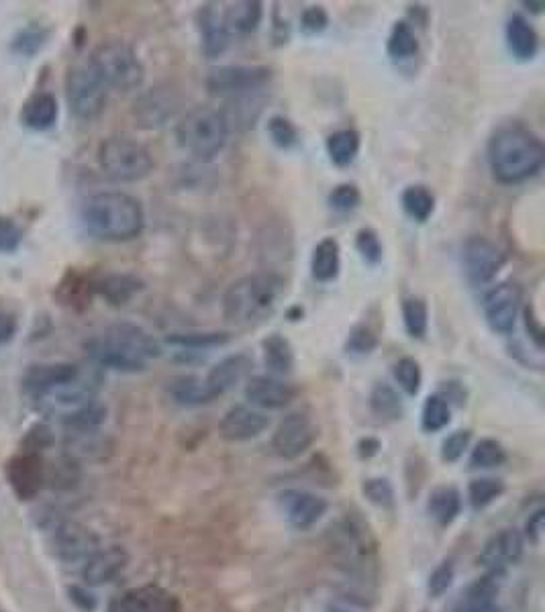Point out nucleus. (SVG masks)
Listing matches in <instances>:
<instances>
[{
	"label": "nucleus",
	"instance_id": "nucleus-37",
	"mask_svg": "<svg viewBox=\"0 0 545 612\" xmlns=\"http://www.w3.org/2000/svg\"><path fill=\"white\" fill-rule=\"evenodd\" d=\"M370 408L380 421H388V423L401 421L405 415V404H403L401 394L386 382H378L372 388Z\"/></svg>",
	"mask_w": 545,
	"mask_h": 612
},
{
	"label": "nucleus",
	"instance_id": "nucleus-4",
	"mask_svg": "<svg viewBox=\"0 0 545 612\" xmlns=\"http://www.w3.org/2000/svg\"><path fill=\"white\" fill-rule=\"evenodd\" d=\"M284 288L286 280L278 272L260 270L241 276L223 294L221 306L225 321L239 327L262 323L274 313Z\"/></svg>",
	"mask_w": 545,
	"mask_h": 612
},
{
	"label": "nucleus",
	"instance_id": "nucleus-44",
	"mask_svg": "<svg viewBox=\"0 0 545 612\" xmlns=\"http://www.w3.org/2000/svg\"><path fill=\"white\" fill-rule=\"evenodd\" d=\"M403 323L413 339H423L429 329V306L421 296H407L403 300Z\"/></svg>",
	"mask_w": 545,
	"mask_h": 612
},
{
	"label": "nucleus",
	"instance_id": "nucleus-53",
	"mask_svg": "<svg viewBox=\"0 0 545 612\" xmlns=\"http://www.w3.org/2000/svg\"><path fill=\"white\" fill-rule=\"evenodd\" d=\"M362 492L372 504H376L380 508H392L394 506V490H392V486L386 478L366 480L364 486H362Z\"/></svg>",
	"mask_w": 545,
	"mask_h": 612
},
{
	"label": "nucleus",
	"instance_id": "nucleus-27",
	"mask_svg": "<svg viewBox=\"0 0 545 612\" xmlns=\"http://www.w3.org/2000/svg\"><path fill=\"white\" fill-rule=\"evenodd\" d=\"M60 117V105L58 98L54 92L49 90H37L33 92L23 105L21 111V123L29 129V131H49Z\"/></svg>",
	"mask_w": 545,
	"mask_h": 612
},
{
	"label": "nucleus",
	"instance_id": "nucleus-20",
	"mask_svg": "<svg viewBox=\"0 0 545 612\" xmlns=\"http://www.w3.org/2000/svg\"><path fill=\"white\" fill-rule=\"evenodd\" d=\"M245 398L258 411H282L294 398L296 388L282 378L274 376H254L247 378Z\"/></svg>",
	"mask_w": 545,
	"mask_h": 612
},
{
	"label": "nucleus",
	"instance_id": "nucleus-49",
	"mask_svg": "<svg viewBox=\"0 0 545 612\" xmlns=\"http://www.w3.org/2000/svg\"><path fill=\"white\" fill-rule=\"evenodd\" d=\"M503 492H505V484L497 478H476L468 486V498H470V504L476 510L488 506L490 502L497 500Z\"/></svg>",
	"mask_w": 545,
	"mask_h": 612
},
{
	"label": "nucleus",
	"instance_id": "nucleus-11",
	"mask_svg": "<svg viewBox=\"0 0 545 612\" xmlns=\"http://www.w3.org/2000/svg\"><path fill=\"white\" fill-rule=\"evenodd\" d=\"M507 262L505 251L488 237L474 235L462 245V270L472 286H484L497 278Z\"/></svg>",
	"mask_w": 545,
	"mask_h": 612
},
{
	"label": "nucleus",
	"instance_id": "nucleus-1",
	"mask_svg": "<svg viewBox=\"0 0 545 612\" xmlns=\"http://www.w3.org/2000/svg\"><path fill=\"white\" fill-rule=\"evenodd\" d=\"M90 360L105 370L121 374L145 372L162 355V343L137 323L119 321L86 343Z\"/></svg>",
	"mask_w": 545,
	"mask_h": 612
},
{
	"label": "nucleus",
	"instance_id": "nucleus-56",
	"mask_svg": "<svg viewBox=\"0 0 545 612\" xmlns=\"http://www.w3.org/2000/svg\"><path fill=\"white\" fill-rule=\"evenodd\" d=\"M454 576H456V570H454L452 561H443V564L439 568H435L433 574L429 576V582H427L429 594L433 598H439L441 594L448 592L454 584Z\"/></svg>",
	"mask_w": 545,
	"mask_h": 612
},
{
	"label": "nucleus",
	"instance_id": "nucleus-32",
	"mask_svg": "<svg viewBox=\"0 0 545 612\" xmlns=\"http://www.w3.org/2000/svg\"><path fill=\"white\" fill-rule=\"evenodd\" d=\"M264 19V5L258 0H241L223 9V21L229 35H250L258 31Z\"/></svg>",
	"mask_w": 545,
	"mask_h": 612
},
{
	"label": "nucleus",
	"instance_id": "nucleus-34",
	"mask_svg": "<svg viewBox=\"0 0 545 612\" xmlns=\"http://www.w3.org/2000/svg\"><path fill=\"white\" fill-rule=\"evenodd\" d=\"M503 572H488L470 590L466 600L456 608V612H503L494 600L499 592V578Z\"/></svg>",
	"mask_w": 545,
	"mask_h": 612
},
{
	"label": "nucleus",
	"instance_id": "nucleus-31",
	"mask_svg": "<svg viewBox=\"0 0 545 612\" xmlns=\"http://www.w3.org/2000/svg\"><path fill=\"white\" fill-rule=\"evenodd\" d=\"M168 394L180 406H205L217 400V394L209 388L207 380L194 374L178 376L168 382Z\"/></svg>",
	"mask_w": 545,
	"mask_h": 612
},
{
	"label": "nucleus",
	"instance_id": "nucleus-17",
	"mask_svg": "<svg viewBox=\"0 0 545 612\" xmlns=\"http://www.w3.org/2000/svg\"><path fill=\"white\" fill-rule=\"evenodd\" d=\"M270 427V417L254 406L235 404L223 415L219 433L225 441L243 443L260 437Z\"/></svg>",
	"mask_w": 545,
	"mask_h": 612
},
{
	"label": "nucleus",
	"instance_id": "nucleus-50",
	"mask_svg": "<svg viewBox=\"0 0 545 612\" xmlns=\"http://www.w3.org/2000/svg\"><path fill=\"white\" fill-rule=\"evenodd\" d=\"M356 249L360 253V258L370 266L380 264L384 258V247H382L380 235L370 227H364L356 233Z\"/></svg>",
	"mask_w": 545,
	"mask_h": 612
},
{
	"label": "nucleus",
	"instance_id": "nucleus-64",
	"mask_svg": "<svg viewBox=\"0 0 545 612\" xmlns=\"http://www.w3.org/2000/svg\"><path fill=\"white\" fill-rule=\"evenodd\" d=\"M329 612H350V610H345V608H339V606H333Z\"/></svg>",
	"mask_w": 545,
	"mask_h": 612
},
{
	"label": "nucleus",
	"instance_id": "nucleus-2",
	"mask_svg": "<svg viewBox=\"0 0 545 612\" xmlns=\"http://www.w3.org/2000/svg\"><path fill=\"white\" fill-rule=\"evenodd\" d=\"M486 153L492 178L505 186L527 182L545 160L543 141L523 123H507L494 131Z\"/></svg>",
	"mask_w": 545,
	"mask_h": 612
},
{
	"label": "nucleus",
	"instance_id": "nucleus-60",
	"mask_svg": "<svg viewBox=\"0 0 545 612\" xmlns=\"http://www.w3.org/2000/svg\"><path fill=\"white\" fill-rule=\"evenodd\" d=\"M543 525H545V513L539 508L535 510V513L527 519L525 523V537L533 543V545H539L541 541V535H543Z\"/></svg>",
	"mask_w": 545,
	"mask_h": 612
},
{
	"label": "nucleus",
	"instance_id": "nucleus-51",
	"mask_svg": "<svg viewBox=\"0 0 545 612\" xmlns=\"http://www.w3.org/2000/svg\"><path fill=\"white\" fill-rule=\"evenodd\" d=\"M362 192L356 184H339L329 192V207L337 213H352L360 207Z\"/></svg>",
	"mask_w": 545,
	"mask_h": 612
},
{
	"label": "nucleus",
	"instance_id": "nucleus-45",
	"mask_svg": "<svg viewBox=\"0 0 545 612\" xmlns=\"http://www.w3.org/2000/svg\"><path fill=\"white\" fill-rule=\"evenodd\" d=\"M505 462H507V451L494 439H480L470 453V468L474 470L501 468Z\"/></svg>",
	"mask_w": 545,
	"mask_h": 612
},
{
	"label": "nucleus",
	"instance_id": "nucleus-28",
	"mask_svg": "<svg viewBox=\"0 0 545 612\" xmlns=\"http://www.w3.org/2000/svg\"><path fill=\"white\" fill-rule=\"evenodd\" d=\"M56 300L60 306H66L70 311L82 313L86 311L92 298H94V290H92V276L82 274L78 270H68L64 274V278L60 280V284L56 286L54 292Z\"/></svg>",
	"mask_w": 545,
	"mask_h": 612
},
{
	"label": "nucleus",
	"instance_id": "nucleus-12",
	"mask_svg": "<svg viewBox=\"0 0 545 612\" xmlns=\"http://www.w3.org/2000/svg\"><path fill=\"white\" fill-rule=\"evenodd\" d=\"M482 309L488 327L497 335H511L523 311V292L515 282H503L486 292Z\"/></svg>",
	"mask_w": 545,
	"mask_h": 612
},
{
	"label": "nucleus",
	"instance_id": "nucleus-58",
	"mask_svg": "<svg viewBox=\"0 0 545 612\" xmlns=\"http://www.w3.org/2000/svg\"><path fill=\"white\" fill-rule=\"evenodd\" d=\"M523 319H525V329H527L533 345L541 351L543 349V327H541V321L537 319L535 309L531 304L523 309Z\"/></svg>",
	"mask_w": 545,
	"mask_h": 612
},
{
	"label": "nucleus",
	"instance_id": "nucleus-39",
	"mask_svg": "<svg viewBox=\"0 0 545 612\" xmlns=\"http://www.w3.org/2000/svg\"><path fill=\"white\" fill-rule=\"evenodd\" d=\"M401 204L409 219H413L415 223H425L435 211V196L427 186L413 184L403 190Z\"/></svg>",
	"mask_w": 545,
	"mask_h": 612
},
{
	"label": "nucleus",
	"instance_id": "nucleus-41",
	"mask_svg": "<svg viewBox=\"0 0 545 612\" xmlns=\"http://www.w3.org/2000/svg\"><path fill=\"white\" fill-rule=\"evenodd\" d=\"M231 341L229 333H219V331H211V333H172L166 337V343L186 349L188 353H198V351H207V349H215V347H223Z\"/></svg>",
	"mask_w": 545,
	"mask_h": 612
},
{
	"label": "nucleus",
	"instance_id": "nucleus-23",
	"mask_svg": "<svg viewBox=\"0 0 545 612\" xmlns=\"http://www.w3.org/2000/svg\"><path fill=\"white\" fill-rule=\"evenodd\" d=\"M92 290L111 306H125L145 290V282L127 272H105L92 276Z\"/></svg>",
	"mask_w": 545,
	"mask_h": 612
},
{
	"label": "nucleus",
	"instance_id": "nucleus-36",
	"mask_svg": "<svg viewBox=\"0 0 545 612\" xmlns=\"http://www.w3.org/2000/svg\"><path fill=\"white\" fill-rule=\"evenodd\" d=\"M327 156L337 168H348L360 153V133L356 129H339L325 141Z\"/></svg>",
	"mask_w": 545,
	"mask_h": 612
},
{
	"label": "nucleus",
	"instance_id": "nucleus-30",
	"mask_svg": "<svg viewBox=\"0 0 545 612\" xmlns=\"http://www.w3.org/2000/svg\"><path fill=\"white\" fill-rule=\"evenodd\" d=\"M262 355L266 370L274 378L290 376L296 368V355L292 343L280 333H272L262 341Z\"/></svg>",
	"mask_w": 545,
	"mask_h": 612
},
{
	"label": "nucleus",
	"instance_id": "nucleus-5",
	"mask_svg": "<svg viewBox=\"0 0 545 612\" xmlns=\"http://www.w3.org/2000/svg\"><path fill=\"white\" fill-rule=\"evenodd\" d=\"M227 137L229 129L221 111L209 105L190 109L176 125L178 145L201 164H209L219 156Z\"/></svg>",
	"mask_w": 545,
	"mask_h": 612
},
{
	"label": "nucleus",
	"instance_id": "nucleus-59",
	"mask_svg": "<svg viewBox=\"0 0 545 612\" xmlns=\"http://www.w3.org/2000/svg\"><path fill=\"white\" fill-rule=\"evenodd\" d=\"M19 331V321L13 313L0 309V345H7L15 339Z\"/></svg>",
	"mask_w": 545,
	"mask_h": 612
},
{
	"label": "nucleus",
	"instance_id": "nucleus-22",
	"mask_svg": "<svg viewBox=\"0 0 545 612\" xmlns=\"http://www.w3.org/2000/svg\"><path fill=\"white\" fill-rule=\"evenodd\" d=\"M196 23H198V33H201V49L205 58L215 60L223 56L231 43V35L223 21V9L215 3L203 5L198 9Z\"/></svg>",
	"mask_w": 545,
	"mask_h": 612
},
{
	"label": "nucleus",
	"instance_id": "nucleus-25",
	"mask_svg": "<svg viewBox=\"0 0 545 612\" xmlns=\"http://www.w3.org/2000/svg\"><path fill=\"white\" fill-rule=\"evenodd\" d=\"M252 370H254V360L250 355L233 353V355L223 357L219 364H215L205 376V380L219 398L225 392L233 390L237 384L245 382L247 378H252Z\"/></svg>",
	"mask_w": 545,
	"mask_h": 612
},
{
	"label": "nucleus",
	"instance_id": "nucleus-15",
	"mask_svg": "<svg viewBox=\"0 0 545 612\" xmlns=\"http://www.w3.org/2000/svg\"><path fill=\"white\" fill-rule=\"evenodd\" d=\"M5 474H7V480L13 492L21 500L35 498L47 480V468H45L43 457L35 453H23V451L9 459Z\"/></svg>",
	"mask_w": 545,
	"mask_h": 612
},
{
	"label": "nucleus",
	"instance_id": "nucleus-55",
	"mask_svg": "<svg viewBox=\"0 0 545 612\" xmlns=\"http://www.w3.org/2000/svg\"><path fill=\"white\" fill-rule=\"evenodd\" d=\"M23 229L17 225L15 219L0 215V253H15L21 247Z\"/></svg>",
	"mask_w": 545,
	"mask_h": 612
},
{
	"label": "nucleus",
	"instance_id": "nucleus-52",
	"mask_svg": "<svg viewBox=\"0 0 545 612\" xmlns=\"http://www.w3.org/2000/svg\"><path fill=\"white\" fill-rule=\"evenodd\" d=\"M56 441V435L52 431V427H47L45 423H37L33 425L27 435L23 437L21 441V449L23 453H35V455H41V451L49 449L54 445Z\"/></svg>",
	"mask_w": 545,
	"mask_h": 612
},
{
	"label": "nucleus",
	"instance_id": "nucleus-61",
	"mask_svg": "<svg viewBox=\"0 0 545 612\" xmlns=\"http://www.w3.org/2000/svg\"><path fill=\"white\" fill-rule=\"evenodd\" d=\"M68 594H70V600L82 610V612H94L96 608V598L82 586H70L68 588Z\"/></svg>",
	"mask_w": 545,
	"mask_h": 612
},
{
	"label": "nucleus",
	"instance_id": "nucleus-57",
	"mask_svg": "<svg viewBox=\"0 0 545 612\" xmlns=\"http://www.w3.org/2000/svg\"><path fill=\"white\" fill-rule=\"evenodd\" d=\"M329 27V15L323 7H309L301 15V29L307 35L323 33Z\"/></svg>",
	"mask_w": 545,
	"mask_h": 612
},
{
	"label": "nucleus",
	"instance_id": "nucleus-29",
	"mask_svg": "<svg viewBox=\"0 0 545 612\" xmlns=\"http://www.w3.org/2000/svg\"><path fill=\"white\" fill-rule=\"evenodd\" d=\"M507 47L511 56L519 62H529L537 56L539 35L523 15H513L507 23Z\"/></svg>",
	"mask_w": 545,
	"mask_h": 612
},
{
	"label": "nucleus",
	"instance_id": "nucleus-47",
	"mask_svg": "<svg viewBox=\"0 0 545 612\" xmlns=\"http://www.w3.org/2000/svg\"><path fill=\"white\" fill-rule=\"evenodd\" d=\"M394 380L403 388L405 394L409 396H417L423 384V372L419 362L415 357H401L399 362L394 364Z\"/></svg>",
	"mask_w": 545,
	"mask_h": 612
},
{
	"label": "nucleus",
	"instance_id": "nucleus-7",
	"mask_svg": "<svg viewBox=\"0 0 545 612\" xmlns=\"http://www.w3.org/2000/svg\"><path fill=\"white\" fill-rule=\"evenodd\" d=\"M88 64L109 90L131 92L137 90L145 80V68L137 51L121 39H107L98 43L92 49Z\"/></svg>",
	"mask_w": 545,
	"mask_h": 612
},
{
	"label": "nucleus",
	"instance_id": "nucleus-38",
	"mask_svg": "<svg viewBox=\"0 0 545 612\" xmlns=\"http://www.w3.org/2000/svg\"><path fill=\"white\" fill-rule=\"evenodd\" d=\"M105 421H107V406L101 404L98 400H92V402L76 408L74 413L62 417L64 427H68L76 435L96 433Z\"/></svg>",
	"mask_w": 545,
	"mask_h": 612
},
{
	"label": "nucleus",
	"instance_id": "nucleus-13",
	"mask_svg": "<svg viewBox=\"0 0 545 612\" xmlns=\"http://www.w3.org/2000/svg\"><path fill=\"white\" fill-rule=\"evenodd\" d=\"M317 437L319 429L309 415L290 413L278 423L272 435V449L282 459H299L313 447Z\"/></svg>",
	"mask_w": 545,
	"mask_h": 612
},
{
	"label": "nucleus",
	"instance_id": "nucleus-18",
	"mask_svg": "<svg viewBox=\"0 0 545 612\" xmlns=\"http://www.w3.org/2000/svg\"><path fill=\"white\" fill-rule=\"evenodd\" d=\"M280 504L286 515V521L294 529H311L315 527L327 513V500L319 494L307 490H284L280 494Z\"/></svg>",
	"mask_w": 545,
	"mask_h": 612
},
{
	"label": "nucleus",
	"instance_id": "nucleus-6",
	"mask_svg": "<svg viewBox=\"0 0 545 612\" xmlns=\"http://www.w3.org/2000/svg\"><path fill=\"white\" fill-rule=\"evenodd\" d=\"M96 162L103 174L119 184L141 182L156 168L152 151L129 135H111L101 141Z\"/></svg>",
	"mask_w": 545,
	"mask_h": 612
},
{
	"label": "nucleus",
	"instance_id": "nucleus-48",
	"mask_svg": "<svg viewBox=\"0 0 545 612\" xmlns=\"http://www.w3.org/2000/svg\"><path fill=\"white\" fill-rule=\"evenodd\" d=\"M266 131H268V137L270 141L278 147V149H294L296 145L301 143V135H299V129L294 127V123L282 115H274L268 119V125H266Z\"/></svg>",
	"mask_w": 545,
	"mask_h": 612
},
{
	"label": "nucleus",
	"instance_id": "nucleus-43",
	"mask_svg": "<svg viewBox=\"0 0 545 612\" xmlns=\"http://www.w3.org/2000/svg\"><path fill=\"white\" fill-rule=\"evenodd\" d=\"M452 421V408L450 402L445 400L441 394L427 396L423 411H421V427L427 433H439Z\"/></svg>",
	"mask_w": 545,
	"mask_h": 612
},
{
	"label": "nucleus",
	"instance_id": "nucleus-46",
	"mask_svg": "<svg viewBox=\"0 0 545 612\" xmlns=\"http://www.w3.org/2000/svg\"><path fill=\"white\" fill-rule=\"evenodd\" d=\"M380 345L378 329L370 323H358L352 327L345 339V353L350 355H370Z\"/></svg>",
	"mask_w": 545,
	"mask_h": 612
},
{
	"label": "nucleus",
	"instance_id": "nucleus-40",
	"mask_svg": "<svg viewBox=\"0 0 545 612\" xmlns=\"http://www.w3.org/2000/svg\"><path fill=\"white\" fill-rule=\"evenodd\" d=\"M386 51H388V56L392 60H411V58L417 56L419 39H417L411 23H407V21L394 23V27L388 35Z\"/></svg>",
	"mask_w": 545,
	"mask_h": 612
},
{
	"label": "nucleus",
	"instance_id": "nucleus-63",
	"mask_svg": "<svg viewBox=\"0 0 545 612\" xmlns=\"http://www.w3.org/2000/svg\"><path fill=\"white\" fill-rule=\"evenodd\" d=\"M523 7H527V11H531V13H541L543 9H545V5L543 3H523Z\"/></svg>",
	"mask_w": 545,
	"mask_h": 612
},
{
	"label": "nucleus",
	"instance_id": "nucleus-21",
	"mask_svg": "<svg viewBox=\"0 0 545 612\" xmlns=\"http://www.w3.org/2000/svg\"><path fill=\"white\" fill-rule=\"evenodd\" d=\"M54 551L62 561L76 564V561H86L98 551V539L80 523L66 521L54 533Z\"/></svg>",
	"mask_w": 545,
	"mask_h": 612
},
{
	"label": "nucleus",
	"instance_id": "nucleus-35",
	"mask_svg": "<svg viewBox=\"0 0 545 612\" xmlns=\"http://www.w3.org/2000/svg\"><path fill=\"white\" fill-rule=\"evenodd\" d=\"M460 510H462V496L454 486H441L431 492L427 502V513L437 525L441 527L452 525L458 519Z\"/></svg>",
	"mask_w": 545,
	"mask_h": 612
},
{
	"label": "nucleus",
	"instance_id": "nucleus-8",
	"mask_svg": "<svg viewBox=\"0 0 545 612\" xmlns=\"http://www.w3.org/2000/svg\"><path fill=\"white\" fill-rule=\"evenodd\" d=\"M64 86L70 113L78 121H96L105 113L109 88L98 78V74L88 62H78L70 66Z\"/></svg>",
	"mask_w": 545,
	"mask_h": 612
},
{
	"label": "nucleus",
	"instance_id": "nucleus-3",
	"mask_svg": "<svg viewBox=\"0 0 545 612\" xmlns=\"http://www.w3.org/2000/svg\"><path fill=\"white\" fill-rule=\"evenodd\" d=\"M80 219L90 237L107 243L133 241L145 229L143 204L119 190L88 196L82 204Z\"/></svg>",
	"mask_w": 545,
	"mask_h": 612
},
{
	"label": "nucleus",
	"instance_id": "nucleus-10",
	"mask_svg": "<svg viewBox=\"0 0 545 612\" xmlns=\"http://www.w3.org/2000/svg\"><path fill=\"white\" fill-rule=\"evenodd\" d=\"M270 80L272 68L268 66H217L209 70L205 86L211 96L233 98L264 90Z\"/></svg>",
	"mask_w": 545,
	"mask_h": 612
},
{
	"label": "nucleus",
	"instance_id": "nucleus-26",
	"mask_svg": "<svg viewBox=\"0 0 545 612\" xmlns=\"http://www.w3.org/2000/svg\"><path fill=\"white\" fill-rule=\"evenodd\" d=\"M266 105V92L264 90H256V92H247L241 96H233L227 98L225 107L219 109L229 133L231 131H247L256 127V121L260 119L262 111Z\"/></svg>",
	"mask_w": 545,
	"mask_h": 612
},
{
	"label": "nucleus",
	"instance_id": "nucleus-54",
	"mask_svg": "<svg viewBox=\"0 0 545 612\" xmlns=\"http://www.w3.org/2000/svg\"><path fill=\"white\" fill-rule=\"evenodd\" d=\"M470 439H472V433L468 429L456 431V433L445 437L443 443H441V459H443V462H448V464L458 462V459L464 455V451L468 449Z\"/></svg>",
	"mask_w": 545,
	"mask_h": 612
},
{
	"label": "nucleus",
	"instance_id": "nucleus-9",
	"mask_svg": "<svg viewBox=\"0 0 545 612\" xmlns=\"http://www.w3.org/2000/svg\"><path fill=\"white\" fill-rule=\"evenodd\" d=\"M182 105H184V96L180 88L166 82L141 92L133 102L131 115L137 127L145 131H154L170 123L180 113Z\"/></svg>",
	"mask_w": 545,
	"mask_h": 612
},
{
	"label": "nucleus",
	"instance_id": "nucleus-24",
	"mask_svg": "<svg viewBox=\"0 0 545 612\" xmlns=\"http://www.w3.org/2000/svg\"><path fill=\"white\" fill-rule=\"evenodd\" d=\"M127 561L129 555L123 547L115 545L107 549H98L84 561V570H82L84 582L88 586H105L125 570Z\"/></svg>",
	"mask_w": 545,
	"mask_h": 612
},
{
	"label": "nucleus",
	"instance_id": "nucleus-33",
	"mask_svg": "<svg viewBox=\"0 0 545 612\" xmlns=\"http://www.w3.org/2000/svg\"><path fill=\"white\" fill-rule=\"evenodd\" d=\"M341 272V247L333 237L321 239L311 255V276L321 282H333Z\"/></svg>",
	"mask_w": 545,
	"mask_h": 612
},
{
	"label": "nucleus",
	"instance_id": "nucleus-14",
	"mask_svg": "<svg viewBox=\"0 0 545 612\" xmlns=\"http://www.w3.org/2000/svg\"><path fill=\"white\" fill-rule=\"evenodd\" d=\"M107 612H182V604L170 590L147 584L117 596Z\"/></svg>",
	"mask_w": 545,
	"mask_h": 612
},
{
	"label": "nucleus",
	"instance_id": "nucleus-62",
	"mask_svg": "<svg viewBox=\"0 0 545 612\" xmlns=\"http://www.w3.org/2000/svg\"><path fill=\"white\" fill-rule=\"evenodd\" d=\"M358 449H360V455H362V457H372V455H376V453H378L380 443H378L376 439H372V437H366V439H362V441H360Z\"/></svg>",
	"mask_w": 545,
	"mask_h": 612
},
{
	"label": "nucleus",
	"instance_id": "nucleus-19",
	"mask_svg": "<svg viewBox=\"0 0 545 612\" xmlns=\"http://www.w3.org/2000/svg\"><path fill=\"white\" fill-rule=\"evenodd\" d=\"M523 547L525 537L517 529H503L484 543L478 564L488 572H503L507 566L517 564L523 555Z\"/></svg>",
	"mask_w": 545,
	"mask_h": 612
},
{
	"label": "nucleus",
	"instance_id": "nucleus-42",
	"mask_svg": "<svg viewBox=\"0 0 545 612\" xmlns=\"http://www.w3.org/2000/svg\"><path fill=\"white\" fill-rule=\"evenodd\" d=\"M49 35H52V29H47L43 25L31 23L27 27H23L11 41V51L21 58H33L37 56L39 51L47 45Z\"/></svg>",
	"mask_w": 545,
	"mask_h": 612
},
{
	"label": "nucleus",
	"instance_id": "nucleus-16",
	"mask_svg": "<svg viewBox=\"0 0 545 612\" xmlns=\"http://www.w3.org/2000/svg\"><path fill=\"white\" fill-rule=\"evenodd\" d=\"M80 378V368L68 362L54 364H35L29 366L23 376V388L33 398L39 400L47 394L56 392L62 386H68Z\"/></svg>",
	"mask_w": 545,
	"mask_h": 612
}]
</instances>
